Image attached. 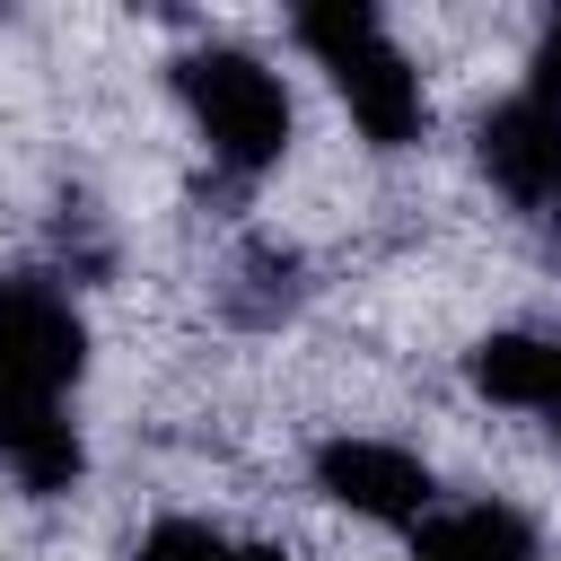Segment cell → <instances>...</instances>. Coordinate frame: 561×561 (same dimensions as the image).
<instances>
[{
  "mask_svg": "<svg viewBox=\"0 0 561 561\" xmlns=\"http://www.w3.org/2000/svg\"><path fill=\"white\" fill-rule=\"evenodd\" d=\"M421 561H535V526L500 500L421 517Z\"/></svg>",
  "mask_w": 561,
  "mask_h": 561,
  "instance_id": "obj_7",
  "label": "cell"
},
{
  "mask_svg": "<svg viewBox=\"0 0 561 561\" xmlns=\"http://www.w3.org/2000/svg\"><path fill=\"white\" fill-rule=\"evenodd\" d=\"M228 561H289V552H272V543H228Z\"/></svg>",
  "mask_w": 561,
  "mask_h": 561,
  "instance_id": "obj_11",
  "label": "cell"
},
{
  "mask_svg": "<svg viewBox=\"0 0 561 561\" xmlns=\"http://www.w3.org/2000/svg\"><path fill=\"white\" fill-rule=\"evenodd\" d=\"M79 368H88V324L70 316V298L53 280L0 272V394L53 403Z\"/></svg>",
  "mask_w": 561,
  "mask_h": 561,
  "instance_id": "obj_3",
  "label": "cell"
},
{
  "mask_svg": "<svg viewBox=\"0 0 561 561\" xmlns=\"http://www.w3.org/2000/svg\"><path fill=\"white\" fill-rule=\"evenodd\" d=\"M473 149H482V175L517 210H561V114H543L535 96H508L482 114Z\"/></svg>",
  "mask_w": 561,
  "mask_h": 561,
  "instance_id": "obj_5",
  "label": "cell"
},
{
  "mask_svg": "<svg viewBox=\"0 0 561 561\" xmlns=\"http://www.w3.org/2000/svg\"><path fill=\"white\" fill-rule=\"evenodd\" d=\"M298 44L324 61V79L342 88L351 123H359L377 149H403V140H421L430 105H421V79H412V61L386 44L377 9H359V0H316V9H298Z\"/></svg>",
  "mask_w": 561,
  "mask_h": 561,
  "instance_id": "obj_1",
  "label": "cell"
},
{
  "mask_svg": "<svg viewBox=\"0 0 561 561\" xmlns=\"http://www.w3.org/2000/svg\"><path fill=\"white\" fill-rule=\"evenodd\" d=\"M316 482H324L342 508L386 517V526H421L430 500H438L430 465H421L412 447H386V438H324V447H316Z\"/></svg>",
  "mask_w": 561,
  "mask_h": 561,
  "instance_id": "obj_4",
  "label": "cell"
},
{
  "mask_svg": "<svg viewBox=\"0 0 561 561\" xmlns=\"http://www.w3.org/2000/svg\"><path fill=\"white\" fill-rule=\"evenodd\" d=\"M535 105L543 114H561V18L543 26V44H535Z\"/></svg>",
  "mask_w": 561,
  "mask_h": 561,
  "instance_id": "obj_9",
  "label": "cell"
},
{
  "mask_svg": "<svg viewBox=\"0 0 561 561\" xmlns=\"http://www.w3.org/2000/svg\"><path fill=\"white\" fill-rule=\"evenodd\" d=\"M175 88H184V105H193V123H202V140H210L219 167L263 175V167L289 149V88H280L254 53H237V44L184 53V61H175Z\"/></svg>",
  "mask_w": 561,
  "mask_h": 561,
  "instance_id": "obj_2",
  "label": "cell"
},
{
  "mask_svg": "<svg viewBox=\"0 0 561 561\" xmlns=\"http://www.w3.org/2000/svg\"><path fill=\"white\" fill-rule=\"evenodd\" d=\"M0 465L26 482V491H70L79 482V438L53 403H26V394H0Z\"/></svg>",
  "mask_w": 561,
  "mask_h": 561,
  "instance_id": "obj_6",
  "label": "cell"
},
{
  "mask_svg": "<svg viewBox=\"0 0 561 561\" xmlns=\"http://www.w3.org/2000/svg\"><path fill=\"white\" fill-rule=\"evenodd\" d=\"M535 412H552V430H561V342H552V359H543V394H535Z\"/></svg>",
  "mask_w": 561,
  "mask_h": 561,
  "instance_id": "obj_10",
  "label": "cell"
},
{
  "mask_svg": "<svg viewBox=\"0 0 561 561\" xmlns=\"http://www.w3.org/2000/svg\"><path fill=\"white\" fill-rule=\"evenodd\" d=\"M131 561H228V535L219 526H202V517H167V526H149L140 535V552Z\"/></svg>",
  "mask_w": 561,
  "mask_h": 561,
  "instance_id": "obj_8",
  "label": "cell"
}]
</instances>
